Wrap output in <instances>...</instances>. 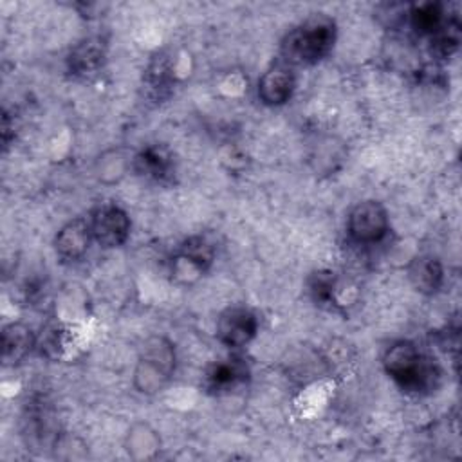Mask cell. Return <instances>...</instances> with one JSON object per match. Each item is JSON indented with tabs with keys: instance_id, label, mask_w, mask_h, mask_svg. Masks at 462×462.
I'll return each mask as SVG.
<instances>
[{
	"instance_id": "6da1fadb",
	"label": "cell",
	"mask_w": 462,
	"mask_h": 462,
	"mask_svg": "<svg viewBox=\"0 0 462 462\" xmlns=\"http://www.w3.org/2000/svg\"><path fill=\"white\" fill-rule=\"evenodd\" d=\"M334 42L336 22L323 13H314L285 34L280 45L282 63L314 65L332 51Z\"/></svg>"
},
{
	"instance_id": "e0dca14e",
	"label": "cell",
	"mask_w": 462,
	"mask_h": 462,
	"mask_svg": "<svg viewBox=\"0 0 462 462\" xmlns=\"http://www.w3.org/2000/svg\"><path fill=\"white\" fill-rule=\"evenodd\" d=\"M336 291V276L330 271H316L309 278V292L316 303H330L334 301Z\"/></svg>"
},
{
	"instance_id": "2e32d148",
	"label": "cell",
	"mask_w": 462,
	"mask_h": 462,
	"mask_svg": "<svg viewBox=\"0 0 462 462\" xmlns=\"http://www.w3.org/2000/svg\"><path fill=\"white\" fill-rule=\"evenodd\" d=\"M446 22L448 20L444 18V9L437 2L419 4V5H413L411 11H410V23H411V27L419 34H424L428 38L437 34Z\"/></svg>"
},
{
	"instance_id": "9a60e30c",
	"label": "cell",
	"mask_w": 462,
	"mask_h": 462,
	"mask_svg": "<svg viewBox=\"0 0 462 462\" xmlns=\"http://www.w3.org/2000/svg\"><path fill=\"white\" fill-rule=\"evenodd\" d=\"M125 446H126V451L132 458L148 460V458H153L159 453L161 439L150 424L135 422L126 433Z\"/></svg>"
},
{
	"instance_id": "3957f363",
	"label": "cell",
	"mask_w": 462,
	"mask_h": 462,
	"mask_svg": "<svg viewBox=\"0 0 462 462\" xmlns=\"http://www.w3.org/2000/svg\"><path fill=\"white\" fill-rule=\"evenodd\" d=\"M175 346L164 336L148 337L139 352L135 370H134V386L144 395H153L161 392L175 372Z\"/></svg>"
},
{
	"instance_id": "30bf717a",
	"label": "cell",
	"mask_w": 462,
	"mask_h": 462,
	"mask_svg": "<svg viewBox=\"0 0 462 462\" xmlns=\"http://www.w3.org/2000/svg\"><path fill=\"white\" fill-rule=\"evenodd\" d=\"M90 240L92 231L88 218L85 220L78 217L60 227L54 238V247L63 260H79L88 251Z\"/></svg>"
},
{
	"instance_id": "277c9868",
	"label": "cell",
	"mask_w": 462,
	"mask_h": 462,
	"mask_svg": "<svg viewBox=\"0 0 462 462\" xmlns=\"http://www.w3.org/2000/svg\"><path fill=\"white\" fill-rule=\"evenodd\" d=\"M346 229L357 244H377L388 233V211L377 200H363L350 209Z\"/></svg>"
},
{
	"instance_id": "ba28073f",
	"label": "cell",
	"mask_w": 462,
	"mask_h": 462,
	"mask_svg": "<svg viewBox=\"0 0 462 462\" xmlns=\"http://www.w3.org/2000/svg\"><path fill=\"white\" fill-rule=\"evenodd\" d=\"M294 87L296 78L292 69L280 61L269 67L258 79V97L267 106H280L291 99Z\"/></svg>"
},
{
	"instance_id": "7c38bea8",
	"label": "cell",
	"mask_w": 462,
	"mask_h": 462,
	"mask_svg": "<svg viewBox=\"0 0 462 462\" xmlns=\"http://www.w3.org/2000/svg\"><path fill=\"white\" fill-rule=\"evenodd\" d=\"M36 336L25 323H9L2 330V359L5 365L22 363L34 348Z\"/></svg>"
},
{
	"instance_id": "5bb4252c",
	"label": "cell",
	"mask_w": 462,
	"mask_h": 462,
	"mask_svg": "<svg viewBox=\"0 0 462 462\" xmlns=\"http://www.w3.org/2000/svg\"><path fill=\"white\" fill-rule=\"evenodd\" d=\"M134 170L137 175L155 182H166L173 175V161L170 153L157 146H148L134 157Z\"/></svg>"
},
{
	"instance_id": "4fadbf2b",
	"label": "cell",
	"mask_w": 462,
	"mask_h": 462,
	"mask_svg": "<svg viewBox=\"0 0 462 462\" xmlns=\"http://www.w3.org/2000/svg\"><path fill=\"white\" fill-rule=\"evenodd\" d=\"M105 61V43L101 38H87L79 42L69 54L67 65L74 76H90Z\"/></svg>"
},
{
	"instance_id": "5b68a950",
	"label": "cell",
	"mask_w": 462,
	"mask_h": 462,
	"mask_svg": "<svg viewBox=\"0 0 462 462\" xmlns=\"http://www.w3.org/2000/svg\"><path fill=\"white\" fill-rule=\"evenodd\" d=\"M88 224L92 238L103 247H119L130 236V217L121 206L114 202L97 206L90 213Z\"/></svg>"
},
{
	"instance_id": "9c48e42d",
	"label": "cell",
	"mask_w": 462,
	"mask_h": 462,
	"mask_svg": "<svg viewBox=\"0 0 462 462\" xmlns=\"http://www.w3.org/2000/svg\"><path fill=\"white\" fill-rule=\"evenodd\" d=\"M249 368L240 357H227L213 363L204 374V388L209 393H227L247 381Z\"/></svg>"
},
{
	"instance_id": "7a4b0ae2",
	"label": "cell",
	"mask_w": 462,
	"mask_h": 462,
	"mask_svg": "<svg viewBox=\"0 0 462 462\" xmlns=\"http://www.w3.org/2000/svg\"><path fill=\"white\" fill-rule=\"evenodd\" d=\"M384 372L406 392H422L435 386L437 366L426 359L411 341H395L383 354Z\"/></svg>"
},
{
	"instance_id": "52a82bcc",
	"label": "cell",
	"mask_w": 462,
	"mask_h": 462,
	"mask_svg": "<svg viewBox=\"0 0 462 462\" xmlns=\"http://www.w3.org/2000/svg\"><path fill=\"white\" fill-rule=\"evenodd\" d=\"M258 332L256 314L242 305L227 307L217 319V337L229 348L245 346Z\"/></svg>"
},
{
	"instance_id": "8992f818",
	"label": "cell",
	"mask_w": 462,
	"mask_h": 462,
	"mask_svg": "<svg viewBox=\"0 0 462 462\" xmlns=\"http://www.w3.org/2000/svg\"><path fill=\"white\" fill-rule=\"evenodd\" d=\"M213 260H215L213 244L200 235L191 236L180 245L177 256L173 258V263H171L173 278L184 283L195 282L211 267Z\"/></svg>"
},
{
	"instance_id": "8fae6325",
	"label": "cell",
	"mask_w": 462,
	"mask_h": 462,
	"mask_svg": "<svg viewBox=\"0 0 462 462\" xmlns=\"http://www.w3.org/2000/svg\"><path fill=\"white\" fill-rule=\"evenodd\" d=\"M408 280L413 285V289L420 294L431 296L435 294L444 282V269L439 258L431 256V254H420L415 256L408 267Z\"/></svg>"
}]
</instances>
